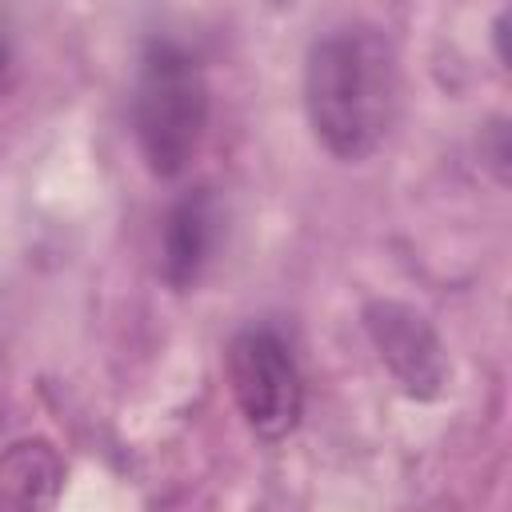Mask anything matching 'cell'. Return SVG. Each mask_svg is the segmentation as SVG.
Returning <instances> with one entry per match:
<instances>
[{"mask_svg":"<svg viewBox=\"0 0 512 512\" xmlns=\"http://www.w3.org/2000/svg\"><path fill=\"white\" fill-rule=\"evenodd\" d=\"M400 104V60L388 32L348 20L312 40L304 56V112L320 148L336 160H368Z\"/></svg>","mask_w":512,"mask_h":512,"instance_id":"cell-1","label":"cell"},{"mask_svg":"<svg viewBox=\"0 0 512 512\" xmlns=\"http://www.w3.org/2000/svg\"><path fill=\"white\" fill-rule=\"evenodd\" d=\"M208 104L212 100L200 60L168 36L148 40L132 88V132L152 176L172 180L188 172L204 144Z\"/></svg>","mask_w":512,"mask_h":512,"instance_id":"cell-2","label":"cell"},{"mask_svg":"<svg viewBox=\"0 0 512 512\" xmlns=\"http://www.w3.org/2000/svg\"><path fill=\"white\" fill-rule=\"evenodd\" d=\"M228 388L244 424L276 444L296 432L304 416V376L292 356V344L272 324H244L224 352Z\"/></svg>","mask_w":512,"mask_h":512,"instance_id":"cell-3","label":"cell"},{"mask_svg":"<svg viewBox=\"0 0 512 512\" xmlns=\"http://www.w3.org/2000/svg\"><path fill=\"white\" fill-rule=\"evenodd\" d=\"M364 332L380 364L412 400H436L444 392L448 356L424 312H416L404 300H372L364 308Z\"/></svg>","mask_w":512,"mask_h":512,"instance_id":"cell-4","label":"cell"},{"mask_svg":"<svg viewBox=\"0 0 512 512\" xmlns=\"http://www.w3.org/2000/svg\"><path fill=\"white\" fill-rule=\"evenodd\" d=\"M220 240V200L212 188H188L164 216V232H160V276L168 288L188 292Z\"/></svg>","mask_w":512,"mask_h":512,"instance_id":"cell-5","label":"cell"},{"mask_svg":"<svg viewBox=\"0 0 512 512\" xmlns=\"http://www.w3.org/2000/svg\"><path fill=\"white\" fill-rule=\"evenodd\" d=\"M64 488V460L52 440L24 436L0 452V512H52Z\"/></svg>","mask_w":512,"mask_h":512,"instance_id":"cell-6","label":"cell"},{"mask_svg":"<svg viewBox=\"0 0 512 512\" xmlns=\"http://www.w3.org/2000/svg\"><path fill=\"white\" fill-rule=\"evenodd\" d=\"M8 80H12V44H8V36L0 32V92L8 88Z\"/></svg>","mask_w":512,"mask_h":512,"instance_id":"cell-7","label":"cell"}]
</instances>
